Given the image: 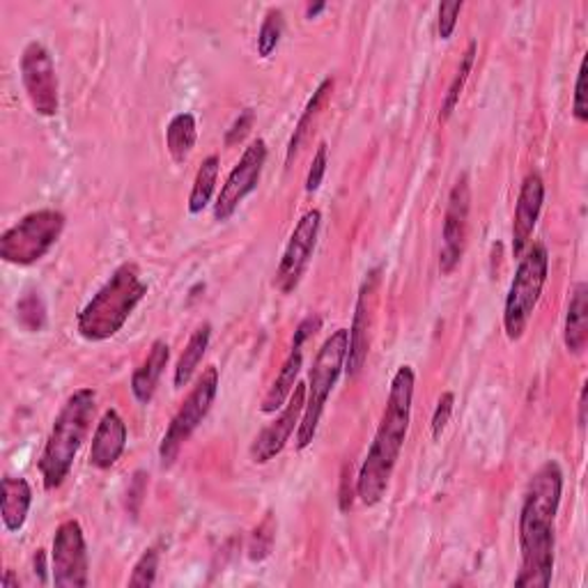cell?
I'll use <instances>...</instances> for the list:
<instances>
[{"instance_id": "6da1fadb", "label": "cell", "mask_w": 588, "mask_h": 588, "mask_svg": "<svg viewBox=\"0 0 588 588\" xmlns=\"http://www.w3.org/2000/svg\"><path fill=\"white\" fill-rule=\"evenodd\" d=\"M563 497V469L548 460L531 476L519 509V573L515 586L548 588L554 575V522Z\"/></svg>"}, {"instance_id": "7a4b0ae2", "label": "cell", "mask_w": 588, "mask_h": 588, "mask_svg": "<svg viewBox=\"0 0 588 588\" xmlns=\"http://www.w3.org/2000/svg\"><path fill=\"white\" fill-rule=\"evenodd\" d=\"M414 387H416L414 368L412 366L397 368L391 380L380 426H377L368 455L359 469V476H356V497H359V501L368 509L377 506L389 492L391 478L397 467V460H401L412 424Z\"/></svg>"}, {"instance_id": "3957f363", "label": "cell", "mask_w": 588, "mask_h": 588, "mask_svg": "<svg viewBox=\"0 0 588 588\" xmlns=\"http://www.w3.org/2000/svg\"><path fill=\"white\" fill-rule=\"evenodd\" d=\"M97 414V393L93 389L74 391L53 418L45 451L37 460V469L45 490L53 492L68 480L74 460L86 444Z\"/></svg>"}, {"instance_id": "277c9868", "label": "cell", "mask_w": 588, "mask_h": 588, "mask_svg": "<svg viewBox=\"0 0 588 588\" xmlns=\"http://www.w3.org/2000/svg\"><path fill=\"white\" fill-rule=\"evenodd\" d=\"M145 294L147 283L143 281L138 265L122 262L76 315L78 335L88 343L113 339L127 324Z\"/></svg>"}, {"instance_id": "5b68a950", "label": "cell", "mask_w": 588, "mask_h": 588, "mask_svg": "<svg viewBox=\"0 0 588 588\" xmlns=\"http://www.w3.org/2000/svg\"><path fill=\"white\" fill-rule=\"evenodd\" d=\"M347 350H350V329H335L318 350V356H315L306 384L304 416L297 432H294L297 434V451L308 449L315 434H318L329 395L335 389V384H339L341 375L345 372Z\"/></svg>"}, {"instance_id": "8992f818", "label": "cell", "mask_w": 588, "mask_h": 588, "mask_svg": "<svg viewBox=\"0 0 588 588\" xmlns=\"http://www.w3.org/2000/svg\"><path fill=\"white\" fill-rule=\"evenodd\" d=\"M550 277V254L544 244H534L524 250L515 277L511 281L506 304H503V331L509 341L517 343L527 331L538 302L542 297L544 283Z\"/></svg>"}, {"instance_id": "52a82bcc", "label": "cell", "mask_w": 588, "mask_h": 588, "mask_svg": "<svg viewBox=\"0 0 588 588\" xmlns=\"http://www.w3.org/2000/svg\"><path fill=\"white\" fill-rule=\"evenodd\" d=\"M65 225L68 219L58 209H35L0 235V258L8 265L30 267L58 244Z\"/></svg>"}, {"instance_id": "ba28073f", "label": "cell", "mask_w": 588, "mask_h": 588, "mask_svg": "<svg viewBox=\"0 0 588 588\" xmlns=\"http://www.w3.org/2000/svg\"><path fill=\"white\" fill-rule=\"evenodd\" d=\"M219 393V368L217 366H207L203 375L196 380L194 389L188 391L186 401L180 405L175 416L168 424L161 444H159V460L161 467L168 469L175 465V460L180 457V451L192 434L200 428V424L207 418L209 409H212L215 401Z\"/></svg>"}, {"instance_id": "9c48e42d", "label": "cell", "mask_w": 588, "mask_h": 588, "mask_svg": "<svg viewBox=\"0 0 588 588\" xmlns=\"http://www.w3.org/2000/svg\"><path fill=\"white\" fill-rule=\"evenodd\" d=\"M51 581L56 588H86L90 584L88 542L81 522L65 519L51 544Z\"/></svg>"}, {"instance_id": "30bf717a", "label": "cell", "mask_w": 588, "mask_h": 588, "mask_svg": "<svg viewBox=\"0 0 588 588\" xmlns=\"http://www.w3.org/2000/svg\"><path fill=\"white\" fill-rule=\"evenodd\" d=\"M21 83L30 107L41 118H53L60 111V83L51 51L41 41H30L19 62Z\"/></svg>"}, {"instance_id": "8fae6325", "label": "cell", "mask_w": 588, "mask_h": 588, "mask_svg": "<svg viewBox=\"0 0 588 588\" xmlns=\"http://www.w3.org/2000/svg\"><path fill=\"white\" fill-rule=\"evenodd\" d=\"M469 215H471V182L469 175L462 173L449 194V205L441 228V250H439V271L444 277L453 274L462 262L469 235Z\"/></svg>"}, {"instance_id": "7c38bea8", "label": "cell", "mask_w": 588, "mask_h": 588, "mask_svg": "<svg viewBox=\"0 0 588 588\" xmlns=\"http://www.w3.org/2000/svg\"><path fill=\"white\" fill-rule=\"evenodd\" d=\"M320 225H322L320 209H308V212L299 219V223L294 225L274 277V287L281 294L294 292L302 283L310 258L315 254V246H318Z\"/></svg>"}, {"instance_id": "4fadbf2b", "label": "cell", "mask_w": 588, "mask_h": 588, "mask_svg": "<svg viewBox=\"0 0 588 588\" xmlns=\"http://www.w3.org/2000/svg\"><path fill=\"white\" fill-rule=\"evenodd\" d=\"M267 155L269 150L262 138L254 140L246 147L242 159L237 161L233 171H230V175L225 177V184L221 186V194L215 203V221L219 223L228 221L237 212V207L256 192L265 171Z\"/></svg>"}, {"instance_id": "5bb4252c", "label": "cell", "mask_w": 588, "mask_h": 588, "mask_svg": "<svg viewBox=\"0 0 588 588\" xmlns=\"http://www.w3.org/2000/svg\"><path fill=\"white\" fill-rule=\"evenodd\" d=\"M382 283V267H375L366 274V281L359 290V297H356L354 306V320L350 327V350L345 359V372L350 377H356L366 362L370 352V329L375 322V306H377V290Z\"/></svg>"}, {"instance_id": "9a60e30c", "label": "cell", "mask_w": 588, "mask_h": 588, "mask_svg": "<svg viewBox=\"0 0 588 588\" xmlns=\"http://www.w3.org/2000/svg\"><path fill=\"white\" fill-rule=\"evenodd\" d=\"M304 407H306V384L297 382L281 414L269 426H265L262 432L254 439V444H250L248 455L254 465H269L271 460L283 453L290 437L297 432L302 424Z\"/></svg>"}, {"instance_id": "2e32d148", "label": "cell", "mask_w": 588, "mask_h": 588, "mask_svg": "<svg viewBox=\"0 0 588 588\" xmlns=\"http://www.w3.org/2000/svg\"><path fill=\"white\" fill-rule=\"evenodd\" d=\"M322 329V315H308V318H304L297 327V331H294V339H292V347L285 356V362L277 375V380L271 382V387L267 389L265 397H262V414H277L285 407L287 397L292 393V389L297 387L299 382V372L304 368V345L313 339L315 333H318Z\"/></svg>"}, {"instance_id": "e0dca14e", "label": "cell", "mask_w": 588, "mask_h": 588, "mask_svg": "<svg viewBox=\"0 0 588 588\" xmlns=\"http://www.w3.org/2000/svg\"><path fill=\"white\" fill-rule=\"evenodd\" d=\"M544 205V180L540 173H529L524 177L519 186V196L515 203V215H513V258H522L524 250L531 246L534 230L538 225L540 212Z\"/></svg>"}, {"instance_id": "ac0fdd59", "label": "cell", "mask_w": 588, "mask_h": 588, "mask_svg": "<svg viewBox=\"0 0 588 588\" xmlns=\"http://www.w3.org/2000/svg\"><path fill=\"white\" fill-rule=\"evenodd\" d=\"M127 437H130L127 424H124L120 412L118 409L103 412V416L99 418V424L95 428V434H93V446H90V455H88L90 467H95L99 471H107V469L115 467L124 449H127Z\"/></svg>"}, {"instance_id": "d6986e66", "label": "cell", "mask_w": 588, "mask_h": 588, "mask_svg": "<svg viewBox=\"0 0 588 588\" xmlns=\"http://www.w3.org/2000/svg\"><path fill=\"white\" fill-rule=\"evenodd\" d=\"M171 362V345L166 341H155L143 364L132 375V393L140 405H150L161 382V375Z\"/></svg>"}, {"instance_id": "ffe728a7", "label": "cell", "mask_w": 588, "mask_h": 588, "mask_svg": "<svg viewBox=\"0 0 588 588\" xmlns=\"http://www.w3.org/2000/svg\"><path fill=\"white\" fill-rule=\"evenodd\" d=\"M33 506V488L26 478L5 476L3 478V497H0V519L8 534H16L24 529Z\"/></svg>"}, {"instance_id": "44dd1931", "label": "cell", "mask_w": 588, "mask_h": 588, "mask_svg": "<svg viewBox=\"0 0 588 588\" xmlns=\"http://www.w3.org/2000/svg\"><path fill=\"white\" fill-rule=\"evenodd\" d=\"M563 343L571 354H584L588 345V285L579 281L573 287V297L565 313V327H563Z\"/></svg>"}, {"instance_id": "7402d4cb", "label": "cell", "mask_w": 588, "mask_h": 588, "mask_svg": "<svg viewBox=\"0 0 588 588\" xmlns=\"http://www.w3.org/2000/svg\"><path fill=\"white\" fill-rule=\"evenodd\" d=\"M209 341H212V324L203 322L192 333V339H188L184 352L180 354V359L175 364V372H173L175 389H184L188 382L194 380L198 366L203 364V356L209 350Z\"/></svg>"}, {"instance_id": "603a6c76", "label": "cell", "mask_w": 588, "mask_h": 588, "mask_svg": "<svg viewBox=\"0 0 588 588\" xmlns=\"http://www.w3.org/2000/svg\"><path fill=\"white\" fill-rule=\"evenodd\" d=\"M331 93H333V78L327 76V78L320 83V86L315 88V93H313V97L308 99V103L304 107V111H302L297 124H294L292 138H290V143H287V163L292 161L294 155L299 152V147L304 145L308 132L313 130V124L318 122V118L322 115L324 107H327L329 99H331Z\"/></svg>"}, {"instance_id": "cb8c5ba5", "label": "cell", "mask_w": 588, "mask_h": 588, "mask_svg": "<svg viewBox=\"0 0 588 588\" xmlns=\"http://www.w3.org/2000/svg\"><path fill=\"white\" fill-rule=\"evenodd\" d=\"M198 140V124L194 113H177L166 127V147L175 163H184L192 157Z\"/></svg>"}, {"instance_id": "d4e9b609", "label": "cell", "mask_w": 588, "mask_h": 588, "mask_svg": "<svg viewBox=\"0 0 588 588\" xmlns=\"http://www.w3.org/2000/svg\"><path fill=\"white\" fill-rule=\"evenodd\" d=\"M219 168L221 161L217 155H209L196 173L192 194H188V215H203V209L212 203L217 180H219Z\"/></svg>"}, {"instance_id": "484cf974", "label": "cell", "mask_w": 588, "mask_h": 588, "mask_svg": "<svg viewBox=\"0 0 588 588\" xmlns=\"http://www.w3.org/2000/svg\"><path fill=\"white\" fill-rule=\"evenodd\" d=\"M476 53H478V45L476 41H469V47L467 51L462 53L460 58V65H457V72L451 81V86L444 95V101H441V111H439V122H446L453 111L457 109V103H460V97H462V90H465V83L474 70V60H476Z\"/></svg>"}, {"instance_id": "4316f807", "label": "cell", "mask_w": 588, "mask_h": 588, "mask_svg": "<svg viewBox=\"0 0 588 588\" xmlns=\"http://www.w3.org/2000/svg\"><path fill=\"white\" fill-rule=\"evenodd\" d=\"M16 322L30 333H39L47 327V306L39 292H26L16 302Z\"/></svg>"}, {"instance_id": "83f0119b", "label": "cell", "mask_w": 588, "mask_h": 588, "mask_svg": "<svg viewBox=\"0 0 588 588\" xmlns=\"http://www.w3.org/2000/svg\"><path fill=\"white\" fill-rule=\"evenodd\" d=\"M283 30H285V16H283V12L279 8H271L265 14L262 26L258 30V56L260 58H271V56H274V51L281 45Z\"/></svg>"}, {"instance_id": "f1b7e54d", "label": "cell", "mask_w": 588, "mask_h": 588, "mask_svg": "<svg viewBox=\"0 0 588 588\" xmlns=\"http://www.w3.org/2000/svg\"><path fill=\"white\" fill-rule=\"evenodd\" d=\"M274 540H277V517L274 513L267 511L265 519L254 529V534H250L248 559L254 563L265 561L271 554V550H274Z\"/></svg>"}, {"instance_id": "f546056e", "label": "cell", "mask_w": 588, "mask_h": 588, "mask_svg": "<svg viewBox=\"0 0 588 588\" xmlns=\"http://www.w3.org/2000/svg\"><path fill=\"white\" fill-rule=\"evenodd\" d=\"M157 573H159V550L150 548L140 554V559L136 561L134 571L130 575V586H155L157 584Z\"/></svg>"}, {"instance_id": "4dcf8cb0", "label": "cell", "mask_w": 588, "mask_h": 588, "mask_svg": "<svg viewBox=\"0 0 588 588\" xmlns=\"http://www.w3.org/2000/svg\"><path fill=\"white\" fill-rule=\"evenodd\" d=\"M327 166H329V145L322 140L318 145V152L313 155L308 175H306V192L308 194H315L322 186L324 175H327Z\"/></svg>"}, {"instance_id": "1f68e13d", "label": "cell", "mask_w": 588, "mask_h": 588, "mask_svg": "<svg viewBox=\"0 0 588 588\" xmlns=\"http://www.w3.org/2000/svg\"><path fill=\"white\" fill-rule=\"evenodd\" d=\"M453 409H455V393L453 391H446L439 395L437 401V407H434V414H432V439L439 441L441 434H444L451 416H453Z\"/></svg>"}, {"instance_id": "d6a6232c", "label": "cell", "mask_w": 588, "mask_h": 588, "mask_svg": "<svg viewBox=\"0 0 588 588\" xmlns=\"http://www.w3.org/2000/svg\"><path fill=\"white\" fill-rule=\"evenodd\" d=\"M462 0H451V3H441L439 5V21H437V33L441 39H451L457 26V16L462 12Z\"/></svg>"}, {"instance_id": "836d02e7", "label": "cell", "mask_w": 588, "mask_h": 588, "mask_svg": "<svg viewBox=\"0 0 588 588\" xmlns=\"http://www.w3.org/2000/svg\"><path fill=\"white\" fill-rule=\"evenodd\" d=\"M254 122H256L254 109H244L240 113V118L230 124V130L225 132V145L233 147V145L242 143L250 134V130H254Z\"/></svg>"}, {"instance_id": "e575fe53", "label": "cell", "mask_w": 588, "mask_h": 588, "mask_svg": "<svg viewBox=\"0 0 588 588\" xmlns=\"http://www.w3.org/2000/svg\"><path fill=\"white\" fill-rule=\"evenodd\" d=\"M573 115L577 122H588V103H586V60H581L577 83H575V99H573Z\"/></svg>"}, {"instance_id": "d590c367", "label": "cell", "mask_w": 588, "mask_h": 588, "mask_svg": "<svg viewBox=\"0 0 588 588\" xmlns=\"http://www.w3.org/2000/svg\"><path fill=\"white\" fill-rule=\"evenodd\" d=\"M350 478H352V467L345 465L343 467V478H341V497H339L343 513L352 511V506H354V497H352V490H350Z\"/></svg>"}, {"instance_id": "8d00e7d4", "label": "cell", "mask_w": 588, "mask_h": 588, "mask_svg": "<svg viewBox=\"0 0 588 588\" xmlns=\"http://www.w3.org/2000/svg\"><path fill=\"white\" fill-rule=\"evenodd\" d=\"M33 573H35V579L39 584H47V577H45V573H47V554H45V550H37V554L33 559Z\"/></svg>"}, {"instance_id": "74e56055", "label": "cell", "mask_w": 588, "mask_h": 588, "mask_svg": "<svg viewBox=\"0 0 588 588\" xmlns=\"http://www.w3.org/2000/svg\"><path fill=\"white\" fill-rule=\"evenodd\" d=\"M586 391H588V384H584L579 393V428L586 426Z\"/></svg>"}, {"instance_id": "f35d334b", "label": "cell", "mask_w": 588, "mask_h": 588, "mask_svg": "<svg viewBox=\"0 0 588 588\" xmlns=\"http://www.w3.org/2000/svg\"><path fill=\"white\" fill-rule=\"evenodd\" d=\"M0 586H3V588H19V577L14 575V571H5L3 581H0Z\"/></svg>"}, {"instance_id": "ab89813d", "label": "cell", "mask_w": 588, "mask_h": 588, "mask_svg": "<svg viewBox=\"0 0 588 588\" xmlns=\"http://www.w3.org/2000/svg\"><path fill=\"white\" fill-rule=\"evenodd\" d=\"M327 10V3H310L308 8H306V19H318V14H322Z\"/></svg>"}]
</instances>
